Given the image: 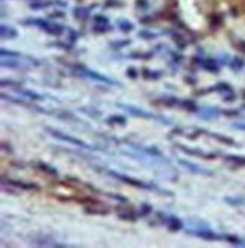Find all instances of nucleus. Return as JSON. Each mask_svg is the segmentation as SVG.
I'll return each mask as SVG.
<instances>
[{"label":"nucleus","instance_id":"9b49d317","mask_svg":"<svg viewBox=\"0 0 245 248\" xmlns=\"http://www.w3.org/2000/svg\"><path fill=\"white\" fill-rule=\"evenodd\" d=\"M33 165L36 170H40L41 172H46V174H48V176H58V170L53 168L52 165L46 164V162H35Z\"/></svg>","mask_w":245,"mask_h":248},{"label":"nucleus","instance_id":"f8f14e48","mask_svg":"<svg viewBox=\"0 0 245 248\" xmlns=\"http://www.w3.org/2000/svg\"><path fill=\"white\" fill-rule=\"evenodd\" d=\"M106 123L111 124V126H126L127 120H126V117H122V115H111L106 120Z\"/></svg>","mask_w":245,"mask_h":248},{"label":"nucleus","instance_id":"bb28decb","mask_svg":"<svg viewBox=\"0 0 245 248\" xmlns=\"http://www.w3.org/2000/svg\"><path fill=\"white\" fill-rule=\"evenodd\" d=\"M130 41H118V43H112L111 46H115L114 48H121V46H129Z\"/></svg>","mask_w":245,"mask_h":248},{"label":"nucleus","instance_id":"4be33fe9","mask_svg":"<svg viewBox=\"0 0 245 248\" xmlns=\"http://www.w3.org/2000/svg\"><path fill=\"white\" fill-rule=\"evenodd\" d=\"M153 212V209L150 204H147V203H142L141 204V209H139V217H147V215H150Z\"/></svg>","mask_w":245,"mask_h":248},{"label":"nucleus","instance_id":"9d476101","mask_svg":"<svg viewBox=\"0 0 245 248\" xmlns=\"http://www.w3.org/2000/svg\"><path fill=\"white\" fill-rule=\"evenodd\" d=\"M176 147L179 148V150H182L183 153H186V155H191V156H199V157H206V159H212V156H211V155H206V153H203L201 150H195V148H189V147L180 145V144H176Z\"/></svg>","mask_w":245,"mask_h":248},{"label":"nucleus","instance_id":"ddd939ff","mask_svg":"<svg viewBox=\"0 0 245 248\" xmlns=\"http://www.w3.org/2000/svg\"><path fill=\"white\" fill-rule=\"evenodd\" d=\"M17 93L18 94H21V95H24V97H28V98H32V100H44V95H40V94H36V93H33V91H31V90H20V88H17Z\"/></svg>","mask_w":245,"mask_h":248},{"label":"nucleus","instance_id":"393cba45","mask_svg":"<svg viewBox=\"0 0 245 248\" xmlns=\"http://www.w3.org/2000/svg\"><path fill=\"white\" fill-rule=\"evenodd\" d=\"M127 78H130V79H137V76H138V73H137V70H135L133 67H130V68H127Z\"/></svg>","mask_w":245,"mask_h":248},{"label":"nucleus","instance_id":"f3484780","mask_svg":"<svg viewBox=\"0 0 245 248\" xmlns=\"http://www.w3.org/2000/svg\"><path fill=\"white\" fill-rule=\"evenodd\" d=\"M191 233H194V234H197V236H200V238H203V239H216V236L214 233H211L209 230H199V232H191Z\"/></svg>","mask_w":245,"mask_h":248},{"label":"nucleus","instance_id":"5701e85b","mask_svg":"<svg viewBox=\"0 0 245 248\" xmlns=\"http://www.w3.org/2000/svg\"><path fill=\"white\" fill-rule=\"evenodd\" d=\"M2 58L5 59L6 56L9 58V59H17V58H20V53H17V52H11V50H5V48H2Z\"/></svg>","mask_w":245,"mask_h":248},{"label":"nucleus","instance_id":"4468645a","mask_svg":"<svg viewBox=\"0 0 245 248\" xmlns=\"http://www.w3.org/2000/svg\"><path fill=\"white\" fill-rule=\"evenodd\" d=\"M141 73H142V78H144V79H159V78L162 76V73H161V71H152V70H149V68L141 70Z\"/></svg>","mask_w":245,"mask_h":248},{"label":"nucleus","instance_id":"f03ea898","mask_svg":"<svg viewBox=\"0 0 245 248\" xmlns=\"http://www.w3.org/2000/svg\"><path fill=\"white\" fill-rule=\"evenodd\" d=\"M109 176H112L114 179L126 183V185H130V186H135V188H139V189H153L154 186L153 185H149L142 180H138V179H133V177H129V176H124L121 174V172H117V171H109Z\"/></svg>","mask_w":245,"mask_h":248},{"label":"nucleus","instance_id":"412c9836","mask_svg":"<svg viewBox=\"0 0 245 248\" xmlns=\"http://www.w3.org/2000/svg\"><path fill=\"white\" fill-rule=\"evenodd\" d=\"M180 106L186 110H191V112L197 110V106H195V103L192 100H180Z\"/></svg>","mask_w":245,"mask_h":248},{"label":"nucleus","instance_id":"aec40b11","mask_svg":"<svg viewBox=\"0 0 245 248\" xmlns=\"http://www.w3.org/2000/svg\"><path fill=\"white\" fill-rule=\"evenodd\" d=\"M162 102L167 105V106H169V108H173V106H180V100H177L176 97H164L162 98Z\"/></svg>","mask_w":245,"mask_h":248},{"label":"nucleus","instance_id":"a878e982","mask_svg":"<svg viewBox=\"0 0 245 248\" xmlns=\"http://www.w3.org/2000/svg\"><path fill=\"white\" fill-rule=\"evenodd\" d=\"M94 21H95V24H107V18L106 17H102V16H97V17H94Z\"/></svg>","mask_w":245,"mask_h":248},{"label":"nucleus","instance_id":"1a4fd4ad","mask_svg":"<svg viewBox=\"0 0 245 248\" xmlns=\"http://www.w3.org/2000/svg\"><path fill=\"white\" fill-rule=\"evenodd\" d=\"M120 108H122V109H126L129 114H132V115H137V117H142V118H154V115L153 114H150V112H145V110H142V109H138V108H135V106H130V105H118Z\"/></svg>","mask_w":245,"mask_h":248},{"label":"nucleus","instance_id":"a211bd4d","mask_svg":"<svg viewBox=\"0 0 245 248\" xmlns=\"http://www.w3.org/2000/svg\"><path fill=\"white\" fill-rule=\"evenodd\" d=\"M2 36L3 38H15L17 36V31H14L12 28H6V26H2Z\"/></svg>","mask_w":245,"mask_h":248},{"label":"nucleus","instance_id":"7ed1b4c3","mask_svg":"<svg viewBox=\"0 0 245 248\" xmlns=\"http://www.w3.org/2000/svg\"><path fill=\"white\" fill-rule=\"evenodd\" d=\"M48 130V133H50L53 138H56V140H59V141H65V142H70V144H73V145H76V147H82V148H85V150H91V145H88L87 142H83L82 140H77V138H75V136H70V135H65L64 132H61V130H55V129H50L48 127L47 129Z\"/></svg>","mask_w":245,"mask_h":248},{"label":"nucleus","instance_id":"423d86ee","mask_svg":"<svg viewBox=\"0 0 245 248\" xmlns=\"http://www.w3.org/2000/svg\"><path fill=\"white\" fill-rule=\"evenodd\" d=\"M159 218L164 221V224H167V227L171 230V232H180L183 229V222L180 218H177L176 215H165L164 214H157Z\"/></svg>","mask_w":245,"mask_h":248},{"label":"nucleus","instance_id":"2eb2a0df","mask_svg":"<svg viewBox=\"0 0 245 248\" xmlns=\"http://www.w3.org/2000/svg\"><path fill=\"white\" fill-rule=\"evenodd\" d=\"M200 65L203 67V68H206V70H209V71H212V73H216L218 71V67H216V64L212 61V59H204V61H201L200 62Z\"/></svg>","mask_w":245,"mask_h":248},{"label":"nucleus","instance_id":"20e7f679","mask_svg":"<svg viewBox=\"0 0 245 248\" xmlns=\"http://www.w3.org/2000/svg\"><path fill=\"white\" fill-rule=\"evenodd\" d=\"M83 202L88 203L83 207L85 214H88V215H107V214H111V207L105 203H102V202H94V200H83Z\"/></svg>","mask_w":245,"mask_h":248},{"label":"nucleus","instance_id":"dca6fc26","mask_svg":"<svg viewBox=\"0 0 245 248\" xmlns=\"http://www.w3.org/2000/svg\"><path fill=\"white\" fill-rule=\"evenodd\" d=\"M179 164L180 165H183V167H186L189 171H192V172H199V174H200V172H204L203 170H199V167L197 165H194L192 162H188V160H183V159H180L179 160Z\"/></svg>","mask_w":245,"mask_h":248},{"label":"nucleus","instance_id":"b1692460","mask_svg":"<svg viewBox=\"0 0 245 248\" xmlns=\"http://www.w3.org/2000/svg\"><path fill=\"white\" fill-rule=\"evenodd\" d=\"M139 38H142V40H154V38H156V35L144 31V32H139Z\"/></svg>","mask_w":245,"mask_h":248},{"label":"nucleus","instance_id":"39448f33","mask_svg":"<svg viewBox=\"0 0 245 248\" xmlns=\"http://www.w3.org/2000/svg\"><path fill=\"white\" fill-rule=\"evenodd\" d=\"M115 212H117V215H118L120 219L130 221V222L137 221L139 218V214L132 206H129V204H117Z\"/></svg>","mask_w":245,"mask_h":248},{"label":"nucleus","instance_id":"cd10ccee","mask_svg":"<svg viewBox=\"0 0 245 248\" xmlns=\"http://www.w3.org/2000/svg\"><path fill=\"white\" fill-rule=\"evenodd\" d=\"M2 148H3V150H5V152H6V150H8V152H9V153H14V152H12V148H11V147H9V145H8V147H6V142H3V144H2Z\"/></svg>","mask_w":245,"mask_h":248},{"label":"nucleus","instance_id":"0eeeda50","mask_svg":"<svg viewBox=\"0 0 245 248\" xmlns=\"http://www.w3.org/2000/svg\"><path fill=\"white\" fill-rule=\"evenodd\" d=\"M3 182H8L11 186H14V188H17L20 191H40V186L32 182H23V180H15V179L6 180L5 177H3Z\"/></svg>","mask_w":245,"mask_h":248},{"label":"nucleus","instance_id":"6e6552de","mask_svg":"<svg viewBox=\"0 0 245 248\" xmlns=\"http://www.w3.org/2000/svg\"><path fill=\"white\" fill-rule=\"evenodd\" d=\"M82 74L83 76H87V78H90V79H92V80H97V82H105V83H107V85H117L114 80H111L109 78H106V76H102V74H99L97 71H92V70H87V68H83L82 67Z\"/></svg>","mask_w":245,"mask_h":248},{"label":"nucleus","instance_id":"f257e3e1","mask_svg":"<svg viewBox=\"0 0 245 248\" xmlns=\"http://www.w3.org/2000/svg\"><path fill=\"white\" fill-rule=\"evenodd\" d=\"M24 24H35V26H38L40 29L48 32L50 35H55V36H59L62 35L64 32V28L61 26L58 23H50V21H46V20H41V18H33V20H26Z\"/></svg>","mask_w":245,"mask_h":248},{"label":"nucleus","instance_id":"6ab92c4d","mask_svg":"<svg viewBox=\"0 0 245 248\" xmlns=\"http://www.w3.org/2000/svg\"><path fill=\"white\" fill-rule=\"evenodd\" d=\"M118 28H120L122 32H130V31H133V24H132L130 21H127V20H120Z\"/></svg>","mask_w":245,"mask_h":248}]
</instances>
